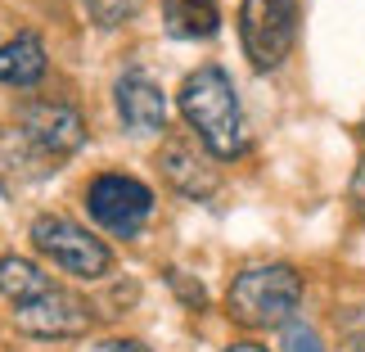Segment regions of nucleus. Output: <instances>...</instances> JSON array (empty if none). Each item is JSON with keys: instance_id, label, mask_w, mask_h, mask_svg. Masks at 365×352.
<instances>
[{"instance_id": "f257e3e1", "label": "nucleus", "mask_w": 365, "mask_h": 352, "mask_svg": "<svg viewBox=\"0 0 365 352\" xmlns=\"http://www.w3.org/2000/svg\"><path fill=\"white\" fill-rule=\"evenodd\" d=\"M180 114H185L190 131L207 145L212 159H240L244 154L248 145L244 109H240V95H235V81L226 68L203 64L199 73H190L185 86H180Z\"/></svg>"}, {"instance_id": "f03ea898", "label": "nucleus", "mask_w": 365, "mask_h": 352, "mask_svg": "<svg viewBox=\"0 0 365 352\" xmlns=\"http://www.w3.org/2000/svg\"><path fill=\"white\" fill-rule=\"evenodd\" d=\"M302 303V276L289 262H262L235 276L226 312L248 330H284Z\"/></svg>"}, {"instance_id": "7ed1b4c3", "label": "nucleus", "mask_w": 365, "mask_h": 352, "mask_svg": "<svg viewBox=\"0 0 365 352\" xmlns=\"http://www.w3.org/2000/svg\"><path fill=\"white\" fill-rule=\"evenodd\" d=\"M32 244L46 253V258L59 266V271L77 276V280H104L113 271V253L100 235H91L86 226L68 217H36L32 221Z\"/></svg>"}, {"instance_id": "20e7f679", "label": "nucleus", "mask_w": 365, "mask_h": 352, "mask_svg": "<svg viewBox=\"0 0 365 352\" xmlns=\"http://www.w3.org/2000/svg\"><path fill=\"white\" fill-rule=\"evenodd\" d=\"M298 36V0H244L240 5V41L257 73H271L289 59Z\"/></svg>"}, {"instance_id": "39448f33", "label": "nucleus", "mask_w": 365, "mask_h": 352, "mask_svg": "<svg viewBox=\"0 0 365 352\" xmlns=\"http://www.w3.org/2000/svg\"><path fill=\"white\" fill-rule=\"evenodd\" d=\"M86 213L100 221L108 235L131 239V235H140V226H145L149 213H153V190L135 176L104 172L86 186Z\"/></svg>"}, {"instance_id": "423d86ee", "label": "nucleus", "mask_w": 365, "mask_h": 352, "mask_svg": "<svg viewBox=\"0 0 365 352\" xmlns=\"http://www.w3.org/2000/svg\"><path fill=\"white\" fill-rule=\"evenodd\" d=\"M14 326L23 334H36V339H77V334H91V307L86 298L54 285L50 293L14 307Z\"/></svg>"}, {"instance_id": "0eeeda50", "label": "nucleus", "mask_w": 365, "mask_h": 352, "mask_svg": "<svg viewBox=\"0 0 365 352\" xmlns=\"http://www.w3.org/2000/svg\"><path fill=\"white\" fill-rule=\"evenodd\" d=\"M19 131H23V140H32L41 154L63 159V154L81 149V140H86V122H81V114L73 104L36 100V104L19 109Z\"/></svg>"}, {"instance_id": "6e6552de", "label": "nucleus", "mask_w": 365, "mask_h": 352, "mask_svg": "<svg viewBox=\"0 0 365 352\" xmlns=\"http://www.w3.org/2000/svg\"><path fill=\"white\" fill-rule=\"evenodd\" d=\"M113 104H118V118L131 126V131H163L167 126V95L153 86L145 73H126L118 77L113 86Z\"/></svg>"}, {"instance_id": "1a4fd4ad", "label": "nucleus", "mask_w": 365, "mask_h": 352, "mask_svg": "<svg viewBox=\"0 0 365 352\" xmlns=\"http://www.w3.org/2000/svg\"><path fill=\"white\" fill-rule=\"evenodd\" d=\"M46 77V46L36 32H19L0 46V81L9 86H36Z\"/></svg>"}, {"instance_id": "9d476101", "label": "nucleus", "mask_w": 365, "mask_h": 352, "mask_svg": "<svg viewBox=\"0 0 365 352\" xmlns=\"http://www.w3.org/2000/svg\"><path fill=\"white\" fill-rule=\"evenodd\" d=\"M163 27L180 41H207L221 27L217 0H163Z\"/></svg>"}, {"instance_id": "9b49d317", "label": "nucleus", "mask_w": 365, "mask_h": 352, "mask_svg": "<svg viewBox=\"0 0 365 352\" xmlns=\"http://www.w3.org/2000/svg\"><path fill=\"white\" fill-rule=\"evenodd\" d=\"M158 167H163V176L172 181L180 194H190V199H207V194H212V186H217V176L203 167V159H199L190 145H180V140H172V145L163 149Z\"/></svg>"}, {"instance_id": "f8f14e48", "label": "nucleus", "mask_w": 365, "mask_h": 352, "mask_svg": "<svg viewBox=\"0 0 365 352\" xmlns=\"http://www.w3.org/2000/svg\"><path fill=\"white\" fill-rule=\"evenodd\" d=\"M50 289H54V280L41 271L36 262L19 258V253H5V258H0V293H5L14 307L32 303V298H41V293H50Z\"/></svg>"}, {"instance_id": "ddd939ff", "label": "nucleus", "mask_w": 365, "mask_h": 352, "mask_svg": "<svg viewBox=\"0 0 365 352\" xmlns=\"http://www.w3.org/2000/svg\"><path fill=\"white\" fill-rule=\"evenodd\" d=\"M86 9H91V19L100 27H118L126 19H135L140 0H86Z\"/></svg>"}, {"instance_id": "4468645a", "label": "nucleus", "mask_w": 365, "mask_h": 352, "mask_svg": "<svg viewBox=\"0 0 365 352\" xmlns=\"http://www.w3.org/2000/svg\"><path fill=\"white\" fill-rule=\"evenodd\" d=\"M279 348L284 352H325V343H320V334L312 326H302V321H289L284 334H279Z\"/></svg>"}, {"instance_id": "2eb2a0df", "label": "nucleus", "mask_w": 365, "mask_h": 352, "mask_svg": "<svg viewBox=\"0 0 365 352\" xmlns=\"http://www.w3.org/2000/svg\"><path fill=\"white\" fill-rule=\"evenodd\" d=\"M347 194H352V208H356V217L365 221V159L356 163V172H352V190H347Z\"/></svg>"}, {"instance_id": "dca6fc26", "label": "nucleus", "mask_w": 365, "mask_h": 352, "mask_svg": "<svg viewBox=\"0 0 365 352\" xmlns=\"http://www.w3.org/2000/svg\"><path fill=\"white\" fill-rule=\"evenodd\" d=\"M86 352H149V348H140L131 339H104V343H91Z\"/></svg>"}, {"instance_id": "f3484780", "label": "nucleus", "mask_w": 365, "mask_h": 352, "mask_svg": "<svg viewBox=\"0 0 365 352\" xmlns=\"http://www.w3.org/2000/svg\"><path fill=\"white\" fill-rule=\"evenodd\" d=\"M226 352H266V348H262V343H230Z\"/></svg>"}]
</instances>
